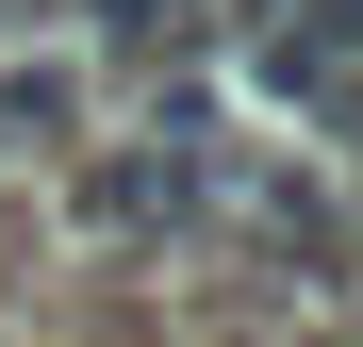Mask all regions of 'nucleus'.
<instances>
[{"label": "nucleus", "instance_id": "2", "mask_svg": "<svg viewBox=\"0 0 363 347\" xmlns=\"http://www.w3.org/2000/svg\"><path fill=\"white\" fill-rule=\"evenodd\" d=\"M67 17H99L116 50H199V33H215L199 0H67Z\"/></svg>", "mask_w": 363, "mask_h": 347}, {"label": "nucleus", "instance_id": "3", "mask_svg": "<svg viewBox=\"0 0 363 347\" xmlns=\"http://www.w3.org/2000/svg\"><path fill=\"white\" fill-rule=\"evenodd\" d=\"M281 33L314 50V67H363V0H281Z\"/></svg>", "mask_w": 363, "mask_h": 347}, {"label": "nucleus", "instance_id": "4", "mask_svg": "<svg viewBox=\"0 0 363 347\" xmlns=\"http://www.w3.org/2000/svg\"><path fill=\"white\" fill-rule=\"evenodd\" d=\"M199 17H215V33H281V0H199Z\"/></svg>", "mask_w": 363, "mask_h": 347}, {"label": "nucleus", "instance_id": "5", "mask_svg": "<svg viewBox=\"0 0 363 347\" xmlns=\"http://www.w3.org/2000/svg\"><path fill=\"white\" fill-rule=\"evenodd\" d=\"M0 17H33V0H0Z\"/></svg>", "mask_w": 363, "mask_h": 347}, {"label": "nucleus", "instance_id": "1", "mask_svg": "<svg viewBox=\"0 0 363 347\" xmlns=\"http://www.w3.org/2000/svg\"><path fill=\"white\" fill-rule=\"evenodd\" d=\"M83 215H99V231H182V215H199V165L99 149V165H83Z\"/></svg>", "mask_w": 363, "mask_h": 347}]
</instances>
